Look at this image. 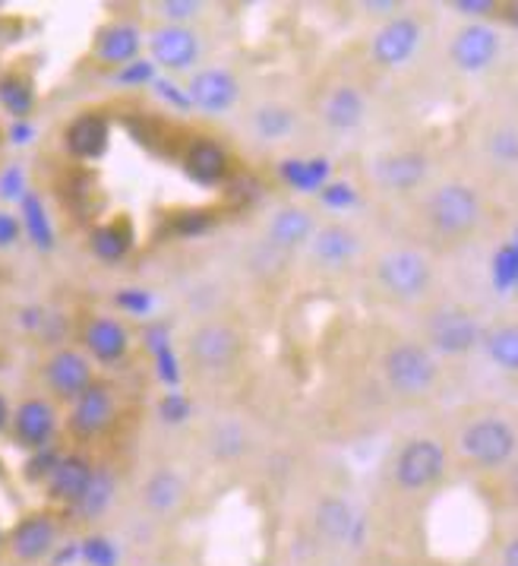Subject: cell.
Wrapping results in <instances>:
<instances>
[{
  "mask_svg": "<svg viewBox=\"0 0 518 566\" xmlns=\"http://www.w3.org/2000/svg\"><path fill=\"white\" fill-rule=\"evenodd\" d=\"M417 226L433 244H468L487 226V190L474 178H443L427 184L417 200Z\"/></svg>",
  "mask_w": 518,
  "mask_h": 566,
  "instance_id": "1",
  "label": "cell"
},
{
  "mask_svg": "<svg viewBox=\"0 0 518 566\" xmlns=\"http://www.w3.org/2000/svg\"><path fill=\"white\" fill-rule=\"evenodd\" d=\"M452 450L465 469L480 475H499L518 459L516 418L499 408H474L458 421Z\"/></svg>",
  "mask_w": 518,
  "mask_h": 566,
  "instance_id": "2",
  "label": "cell"
},
{
  "mask_svg": "<svg viewBox=\"0 0 518 566\" xmlns=\"http://www.w3.org/2000/svg\"><path fill=\"white\" fill-rule=\"evenodd\" d=\"M484 319L474 314L462 301H430L421 314V336L417 339L427 345L440 361H458L480 352L484 339Z\"/></svg>",
  "mask_w": 518,
  "mask_h": 566,
  "instance_id": "3",
  "label": "cell"
},
{
  "mask_svg": "<svg viewBox=\"0 0 518 566\" xmlns=\"http://www.w3.org/2000/svg\"><path fill=\"white\" fill-rule=\"evenodd\" d=\"M385 389L402 402H424L443 380V361L421 339H399L383 352L380 361Z\"/></svg>",
  "mask_w": 518,
  "mask_h": 566,
  "instance_id": "4",
  "label": "cell"
},
{
  "mask_svg": "<svg viewBox=\"0 0 518 566\" xmlns=\"http://www.w3.org/2000/svg\"><path fill=\"white\" fill-rule=\"evenodd\" d=\"M377 285L385 297L408 307H424L436 292V266L427 248H389L373 266Z\"/></svg>",
  "mask_w": 518,
  "mask_h": 566,
  "instance_id": "5",
  "label": "cell"
},
{
  "mask_svg": "<svg viewBox=\"0 0 518 566\" xmlns=\"http://www.w3.org/2000/svg\"><path fill=\"white\" fill-rule=\"evenodd\" d=\"M446 472H450V447L440 437H427V433L408 437L392 465L395 488L405 494L433 491L446 478Z\"/></svg>",
  "mask_w": 518,
  "mask_h": 566,
  "instance_id": "6",
  "label": "cell"
},
{
  "mask_svg": "<svg viewBox=\"0 0 518 566\" xmlns=\"http://www.w3.org/2000/svg\"><path fill=\"white\" fill-rule=\"evenodd\" d=\"M503 57V32L494 20H462L452 29L446 61L462 76H480Z\"/></svg>",
  "mask_w": 518,
  "mask_h": 566,
  "instance_id": "7",
  "label": "cell"
},
{
  "mask_svg": "<svg viewBox=\"0 0 518 566\" xmlns=\"http://www.w3.org/2000/svg\"><path fill=\"white\" fill-rule=\"evenodd\" d=\"M241 352H244L241 333L231 323H222V319L200 323L187 336V358L200 374H225L237 364Z\"/></svg>",
  "mask_w": 518,
  "mask_h": 566,
  "instance_id": "8",
  "label": "cell"
},
{
  "mask_svg": "<svg viewBox=\"0 0 518 566\" xmlns=\"http://www.w3.org/2000/svg\"><path fill=\"white\" fill-rule=\"evenodd\" d=\"M427 39V29L424 20L414 17V13H399L392 20H385L373 42H370V57L380 70H399L414 61V54L421 51Z\"/></svg>",
  "mask_w": 518,
  "mask_h": 566,
  "instance_id": "9",
  "label": "cell"
},
{
  "mask_svg": "<svg viewBox=\"0 0 518 566\" xmlns=\"http://www.w3.org/2000/svg\"><path fill=\"white\" fill-rule=\"evenodd\" d=\"M480 156L494 168L496 175L509 178L518 175V117L516 114L499 112L487 117V124L480 127Z\"/></svg>",
  "mask_w": 518,
  "mask_h": 566,
  "instance_id": "10",
  "label": "cell"
},
{
  "mask_svg": "<svg viewBox=\"0 0 518 566\" xmlns=\"http://www.w3.org/2000/svg\"><path fill=\"white\" fill-rule=\"evenodd\" d=\"M377 181L389 193H421L430 184V156L424 149H399L377 161Z\"/></svg>",
  "mask_w": 518,
  "mask_h": 566,
  "instance_id": "11",
  "label": "cell"
},
{
  "mask_svg": "<svg viewBox=\"0 0 518 566\" xmlns=\"http://www.w3.org/2000/svg\"><path fill=\"white\" fill-rule=\"evenodd\" d=\"M114 415H117V402H114L112 386L92 384L70 411V433L76 440H95L108 431L114 424Z\"/></svg>",
  "mask_w": 518,
  "mask_h": 566,
  "instance_id": "12",
  "label": "cell"
},
{
  "mask_svg": "<svg viewBox=\"0 0 518 566\" xmlns=\"http://www.w3.org/2000/svg\"><path fill=\"white\" fill-rule=\"evenodd\" d=\"M45 384L57 399H80L95 380H92V364L86 355L61 348L45 361Z\"/></svg>",
  "mask_w": 518,
  "mask_h": 566,
  "instance_id": "13",
  "label": "cell"
},
{
  "mask_svg": "<svg viewBox=\"0 0 518 566\" xmlns=\"http://www.w3.org/2000/svg\"><path fill=\"white\" fill-rule=\"evenodd\" d=\"M149 51L165 70H190L200 61V35L187 25H161L149 39Z\"/></svg>",
  "mask_w": 518,
  "mask_h": 566,
  "instance_id": "14",
  "label": "cell"
},
{
  "mask_svg": "<svg viewBox=\"0 0 518 566\" xmlns=\"http://www.w3.org/2000/svg\"><path fill=\"white\" fill-rule=\"evenodd\" d=\"M237 92H241V86H237L234 73H228L225 67H205L193 73V80L187 86V98L200 112L222 114L237 102Z\"/></svg>",
  "mask_w": 518,
  "mask_h": 566,
  "instance_id": "15",
  "label": "cell"
},
{
  "mask_svg": "<svg viewBox=\"0 0 518 566\" xmlns=\"http://www.w3.org/2000/svg\"><path fill=\"white\" fill-rule=\"evenodd\" d=\"M480 355L494 364L496 374L518 380V317H499L484 326Z\"/></svg>",
  "mask_w": 518,
  "mask_h": 566,
  "instance_id": "16",
  "label": "cell"
},
{
  "mask_svg": "<svg viewBox=\"0 0 518 566\" xmlns=\"http://www.w3.org/2000/svg\"><path fill=\"white\" fill-rule=\"evenodd\" d=\"M13 437L29 450H45L57 428V411L47 399H25L13 411Z\"/></svg>",
  "mask_w": 518,
  "mask_h": 566,
  "instance_id": "17",
  "label": "cell"
},
{
  "mask_svg": "<svg viewBox=\"0 0 518 566\" xmlns=\"http://www.w3.org/2000/svg\"><path fill=\"white\" fill-rule=\"evenodd\" d=\"M314 234V219H310V212L304 206H282V209H275V216H272L269 226H266V244L292 253V250L310 244Z\"/></svg>",
  "mask_w": 518,
  "mask_h": 566,
  "instance_id": "18",
  "label": "cell"
},
{
  "mask_svg": "<svg viewBox=\"0 0 518 566\" xmlns=\"http://www.w3.org/2000/svg\"><path fill=\"white\" fill-rule=\"evenodd\" d=\"M92 475H95V469H92L89 459H83V455H61L54 462L51 475H47V497L76 506L83 500V494H86Z\"/></svg>",
  "mask_w": 518,
  "mask_h": 566,
  "instance_id": "19",
  "label": "cell"
},
{
  "mask_svg": "<svg viewBox=\"0 0 518 566\" xmlns=\"http://www.w3.org/2000/svg\"><path fill=\"white\" fill-rule=\"evenodd\" d=\"M183 168L187 175L197 184H222L228 178V168H231V159H228L225 146L209 139V136H200L187 146V156H183Z\"/></svg>",
  "mask_w": 518,
  "mask_h": 566,
  "instance_id": "20",
  "label": "cell"
},
{
  "mask_svg": "<svg viewBox=\"0 0 518 566\" xmlns=\"http://www.w3.org/2000/svg\"><path fill=\"white\" fill-rule=\"evenodd\" d=\"M54 538H57V525H54V520H51L47 513H32V516H25V520L13 528V535H10V551H13V557L32 564V560H42L47 551L54 547Z\"/></svg>",
  "mask_w": 518,
  "mask_h": 566,
  "instance_id": "21",
  "label": "cell"
},
{
  "mask_svg": "<svg viewBox=\"0 0 518 566\" xmlns=\"http://www.w3.org/2000/svg\"><path fill=\"white\" fill-rule=\"evenodd\" d=\"M108 136H112V127L105 114H80L64 134V146L76 159H98L108 149Z\"/></svg>",
  "mask_w": 518,
  "mask_h": 566,
  "instance_id": "22",
  "label": "cell"
},
{
  "mask_svg": "<svg viewBox=\"0 0 518 566\" xmlns=\"http://www.w3.org/2000/svg\"><path fill=\"white\" fill-rule=\"evenodd\" d=\"M86 348L92 352L95 361H120L130 348V333L120 319L95 317L86 326Z\"/></svg>",
  "mask_w": 518,
  "mask_h": 566,
  "instance_id": "23",
  "label": "cell"
},
{
  "mask_svg": "<svg viewBox=\"0 0 518 566\" xmlns=\"http://www.w3.org/2000/svg\"><path fill=\"white\" fill-rule=\"evenodd\" d=\"M363 114H367V98L351 83L336 86V90L326 95V102H323V120L332 130H355L363 120Z\"/></svg>",
  "mask_w": 518,
  "mask_h": 566,
  "instance_id": "24",
  "label": "cell"
},
{
  "mask_svg": "<svg viewBox=\"0 0 518 566\" xmlns=\"http://www.w3.org/2000/svg\"><path fill=\"white\" fill-rule=\"evenodd\" d=\"M310 253H314L316 263H323V266H345L358 253V234L348 226L316 228L314 241H310Z\"/></svg>",
  "mask_w": 518,
  "mask_h": 566,
  "instance_id": "25",
  "label": "cell"
},
{
  "mask_svg": "<svg viewBox=\"0 0 518 566\" xmlns=\"http://www.w3.org/2000/svg\"><path fill=\"white\" fill-rule=\"evenodd\" d=\"M139 29L130 23H112L108 29L98 32V45H95V57L102 64H112V67H130L136 54H139Z\"/></svg>",
  "mask_w": 518,
  "mask_h": 566,
  "instance_id": "26",
  "label": "cell"
},
{
  "mask_svg": "<svg viewBox=\"0 0 518 566\" xmlns=\"http://www.w3.org/2000/svg\"><path fill=\"white\" fill-rule=\"evenodd\" d=\"M351 522H355V513H351V506L345 503L341 497H326L319 500V506H316L314 513V525H316V535L323 538V542L338 544L348 538V532H351Z\"/></svg>",
  "mask_w": 518,
  "mask_h": 566,
  "instance_id": "27",
  "label": "cell"
},
{
  "mask_svg": "<svg viewBox=\"0 0 518 566\" xmlns=\"http://www.w3.org/2000/svg\"><path fill=\"white\" fill-rule=\"evenodd\" d=\"M142 500L152 513H171L183 500V481L175 472L161 469L156 475L146 481L142 488Z\"/></svg>",
  "mask_w": 518,
  "mask_h": 566,
  "instance_id": "28",
  "label": "cell"
},
{
  "mask_svg": "<svg viewBox=\"0 0 518 566\" xmlns=\"http://www.w3.org/2000/svg\"><path fill=\"white\" fill-rule=\"evenodd\" d=\"M134 244V231L127 222H108L92 231V253L98 260H120Z\"/></svg>",
  "mask_w": 518,
  "mask_h": 566,
  "instance_id": "29",
  "label": "cell"
},
{
  "mask_svg": "<svg viewBox=\"0 0 518 566\" xmlns=\"http://www.w3.org/2000/svg\"><path fill=\"white\" fill-rule=\"evenodd\" d=\"M112 497H114V475L108 472V469H95V475H92L86 494H83V500L76 503V513H80L83 520H95V516H102V513L108 510Z\"/></svg>",
  "mask_w": 518,
  "mask_h": 566,
  "instance_id": "30",
  "label": "cell"
},
{
  "mask_svg": "<svg viewBox=\"0 0 518 566\" xmlns=\"http://www.w3.org/2000/svg\"><path fill=\"white\" fill-rule=\"evenodd\" d=\"M0 105L13 114V117H25V114L32 112V105H35V92H32L29 76H23V73H10V76H3V80H0Z\"/></svg>",
  "mask_w": 518,
  "mask_h": 566,
  "instance_id": "31",
  "label": "cell"
},
{
  "mask_svg": "<svg viewBox=\"0 0 518 566\" xmlns=\"http://www.w3.org/2000/svg\"><path fill=\"white\" fill-rule=\"evenodd\" d=\"M253 127L263 139H282L292 134L294 114L285 105H263L260 112L253 114Z\"/></svg>",
  "mask_w": 518,
  "mask_h": 566,
  "instance_id": "32",
  "label": "cell"
},
{
  "mask_svg": "<svg viewBox=\"0 0 518 566\" xmlns=\"http://www.w3.org/2000/svg\"><path fill=\"white\" fill-rule=\"evenodd\" d=\"M452 7L458 10L462 20H494V17H503V3H496V0H455Z\"/></svg>",
  "mask_w": 518,
  "mask_h": 566,
  "instance_id": "33",
  "label": "cell"
},
{
  "mask_svg": "<svg viewBox=\"0 0 518 566\" xmlns=\"http://www.w3.org/2000/svg\"><path fill=\"white\" fill-rule=\"evenodd\" d=\"M25 219H29V228H32V238L39 241V244H51V234H47L45 226V212H42V203L35 200V197H25Z\"/></svg>",
  "mask_w": 518,
  "mask_h": 566,
  "instance_id": "34",
  "label": "cell"
},
{
  "mask_svg": "<svg viewBox=\"0 0 518 566\" xmlns=\"http://www.w3.org/2000/svg\"><path fill=\"white\" fill-rule=\"evenodd\" d=\"M158 10L165 20H175V25H181V20H190L200 13V3L197 0H165V3H158Z\"/></svg>",
  "mask_w": 518,
  "mask_h": 566,
  "instance_id": "35",
  "label": "cell"
},
{
  "mask_svg": "<svg viewBox=\"0 0 518 566\" xmlns=\"http://www.w3.org/2000/svg\"><path fill=\"white\" fill-rule=\"evenodd\" d=\"M86 560L92 566H114L117 564V554H114V547L105 538H89L86 542Z\"/></svg>",
  "mask_w": 518,
  "mask_h": 566,
  "instance_id": "36",
  "label": "cell"
},
{
  "mask_svg": "<svg viewBox=\"0 0 518 566\" xmlns=\"http://www.w3.org/2000/svg\"><path fill=\"white\" fill-rule=\"evenodd\" d=\"M215 450L219 453H241L244 450V433L237 431V428H222L219 437H215Z\"/></svg>",
  "mask_w": 518,
  "mask_h": 566,
  "instance_id": "37",
  "label": "cell"
},
{
  "mask_svg": "<svg viewBox=\"0 0 518 566\" xmlns=\"http://www.w3.org/2000/svg\"><path fill=\"white\" fill-rule=\"evenodd\" d=\"M20 238V222L10 212H0V248L13 244Z\"/></svg>",
  "mask_w": 518,
  "mask_h": 566,
  "instance_id": "38",
  "label": "cell"
},
{
  "mask_svg": "<svg viewBox=\"0 0 518 566\" xmlns=\"http://www.w3.org/2000/svg\"><path fill=\"white\" fill-rule=\"evenodd\" d=\"M499 478H503V484H506V494L518 503V459L506 469V472H499Z\"/></svg>",
  "mask_w": 518,
  "mask_h": 566,
  "instance_id": "39",
  "label": "cell"
},
{
  "mask_svg": "<svg viewBox=\"0 0 518 566\" xmlns=\"http://www.w3.org/2000/svg\"><path fill=\"white\" fill-rule=\"evenodd\" d=\"M499 566H518V535H512L506 547H503V557H499Z\"/></svg>",
  "mask_w": 518,
  "mask_h": 566,
  "instance_id": "40",
  "label": "cell"
},
{
  "mask_svg": "<svg viewBox=\"0 0 518 566\" xmlns=\"http://www.w3.org/2000/svg\"><path fill=\"white\" fill-rule=\"evenodd\" d=\"M149 73H152V67H149L146 61H136V64H130V70H124L120 76H124V80H149Z\"/></svg>",
  "mask_w": 518,
  "mask_h": 566,
  "instance_id": "41",
  "label": "cell"
},
{
  "mask_svg": "<svg viewBox=\"0 0 518 566\" xmlns=\"http://www.w3.org/2000/svg\"><path fill=\"white\" fill-rule=\"evenodd\" d=\"M120 304H127L134 311H142L146 307V295H120Z\"/></svg>",
  "mask_w": 518,
  "mask_h": 566,
  "instance_id": "42",
  "label": "cell"
},
{
  "mask_svg": "<svg viewBox=\"0 0 518 566\" xmlns=\"http://www.w3.org/2000/svg\"><path fill=\"white\" fill-rule=\"evenodd\" d=\"M7 418H10V411H7V402H3V396H0V428L7 424Z\"/></svg>",
  "mask_w": 518,
  "mask_h": 566,
  "instance_id": "43",
  "label": "cell"
},
{
  "mask_svg": "<svg viewBox=\"0 0 518 566\" xmlns=\"http://www.w3.org/2000/svg\"><path fill=\"white\" fill-rule=\"evenodd\" d=\"M512 292H516V304H518V279H516V289H512Z\"/></svg>",
  "mask_w": 518,
  "mask_h": 566,
  "instance_id": "44",
  "label": "cell"
},
{
  "mask_svg": "<svg viewBox=\"0 0 518 566\" xmlns=\"http://www.w3.org/2000/svg\"><path fill=\"white\" fill-rule=\"evenodd\" d=\"M0 544H3V535H0Z\"/></svg>",
  "mask_w": 518,
  "mask_h": 566,
  "instance_id": "45",
  "label": "cell"
}]
</instances>
